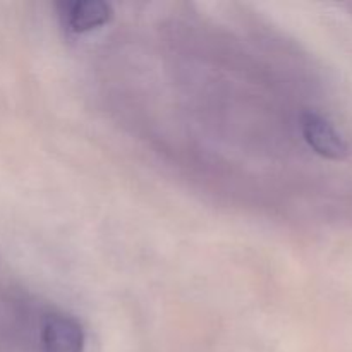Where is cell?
Listing matches in <instances>:
<instances>
[{"mask_svg":"<svg viewBox=\"0 0 352 352\" xmlns=\"http://www.w3.org/2000/svg\"><path fill=\"white\" fill-rule=\"evenodd\" d=\"M60 16L64 26L76 34L88 33L96 28L105 26L113 17L110 3L102 0H76V2L60 3Z\"/></svg>","mask_w":352,"mask_h":352,"instance_id":"3957f363","label":"cell"},{"mask_svg":"<svg viewBox=\"0 0 352 352\" xmlns=\"http://www.w3.org/2000/svg\"><path fill=\"white\" fill-rule=\"evenodd\" d=\"M41 349L43 352H82L85 332L74 316L50 315L41 327Z\"/></svg>","mask_w":352,"mask_h":352,"instance_id":"7a4b0ae2","label":"cell"},{"mask_svg":"<svg viewBox=\"0 0 352 352\" xmlns=\"http://www.w3.org/2000/svg\"><path fill=\"white\" fill-rule=\"evenodd\" d=\"M302 138L315 153L329 160H344L349 155V144L346 143L337 127L322 113L306 110L299 117Z\"/></svg>","mask_w":352,"mask_h":352,"instance_id":"6da1fadb","label":"cell"}]
</instances>
